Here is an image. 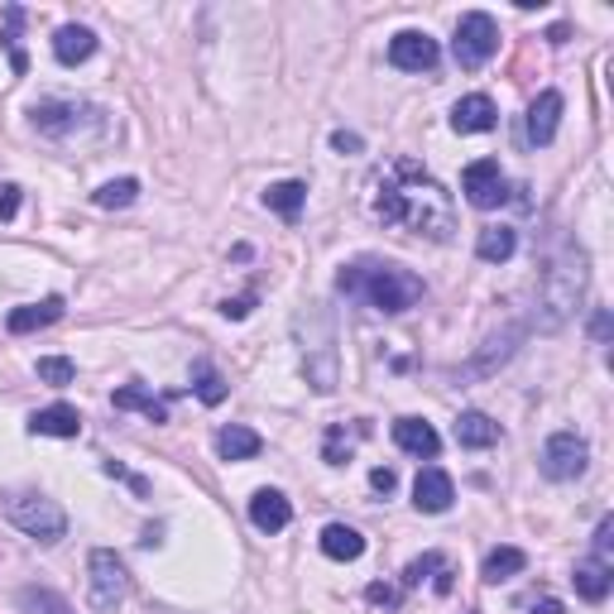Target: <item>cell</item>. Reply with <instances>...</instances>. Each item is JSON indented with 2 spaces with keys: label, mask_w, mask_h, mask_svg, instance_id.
I'll return each instance as SVG.
<instances>
[{
  "label": "cell",
  "mask_w": 614,
  "mask_h": 614,
  "mask_svg": "<svg viewBox=\"0 0 614 614\" xmlns=\"http://www.w3.org/2000/svg\"><path fill=\"white\" fill-rule=\"evenodd\" d=\"M375 217L384 226H404L413 236H427V240H447L456 230V211H452L447 188H442L433 174H423V164L408 159V154H398L389 164V174L379 178Z\"/></svg>",
  "instance_id": "obj_1"
},
{
  "label": "cell",
  "mask_w": 614,
  "mask_h": 614,
  "mask_svg": "<svg viewBox=\"0 0 614 614\" xmlns=\"http://www.w3.org/2000/svg\"><path fill=\"white\" fill-rule=\"evenodd\" d=\"M336 288H341L346 298H360L370 303L375 313H408L413 303L423 298V279L418 274H408L404 265H389V259H356V265H346L336 274Z\"/></svg>",
  "instance_id": "obj_2"
},
{
  "label": "cell",
  "mask_w": 614,
  "mask_h": 614,
  "mask_svg": "<svg viewBox=\"0 0 614 614\" xmlns=\"http://www.w3.org/2000/svg\"><path fill=\"white\" fill-rule=\"evenodd\" d=\"M586 284H591V269H586V255L581 250H562L547 259V269L537 274V298H533V327L537 331H562L572 313L586 298Z\"/></svg>",
  "instance_id": "obj_3"
},
{
  "label": "cell",
  "mask_w": 614,
  "mask_h": 614,
  "mask_svg": "<svg viewBox=\"0 0 614 614\" xmlns=\"http://www.w3.org/2000/svg\"><path fill=\"white\" fill-rule=\"evenodd\" d=\"M294 331L303 341V370H307V384L317 394H331L341 384V356H336V317L327 303H307L298 307L294 317Z\"/></svg>",
  "instance_id": "obj_4"
},
{
  "label": "cell",
  "mask_w": 614,
  "mask_h": 614,
  "mask_svg": "<svg viewBox=\"0 0 614 614\" xmlns=\"http://www.w3.org/2000/svg\"><path fill=\"white\" fill-rule=\"evenodd\" d=\"M130 601V572L111 547H97L87 557V605L91 614H116Z\"/></svg>",
  "instance_id": "obj_5"
},
{
  "label": "cell",
  "mask_w": 614,
  "mask_h": 614,
  "mask_svg": "<svg viewBox=\"0 0 614 614\" xmlns=\"http://www.w3.org/2000/svg\"><path fill=\"white\" fill-rule=\"evenodd\" d=\"M6 518L39 543H63L68 537V514L49 495H6Z\"/></svg>",
  "instance_id": "obj_6"
},
{
  "label": "cell",
  "mask_w": 614,
  "mask_h": 614,
  "mask_svg": "<svg viewBox=\"0 0 614 614\" xmlns=\"http://www.w3.org/2000/svg\"><path fill=\"white\" fill-rule=\"evenodd\" d=\"M499 53V24L489 20L485 10H471V14H460L456 20V39H452V58L466 72L475 68H485L489 58Z\"/></svg>",
  "instance_id": "obj_7"
},
{
  "label": "cell",
  "mask_w": 614,
  "mask_h": 614,
  "mask_svg": "<svg viewBox=\"0 0 614 614\" xmlns=\"http://www.w3.org/2000/svg\"><path fill=\"white\" fill-rule=\"evenodd\" d=\"M537 466H543L547 481H576V475H586L591 466V447H586V437H576V433H552L543 442V456H537Z\"/></svg>",
  "instance_id": "obj_8"
},
{
  "label": "cell",
  "mask_w": 614,
  "mask_h": 614,
  "mask_svg": "<svg viewBox=\"0 0 614 614\" xmlns=\"http://www.w3.org/2000/svg\"><path fill=\"white\" fill-rule=\"evenodd\" d=\"M460 192H466V202L481 207V211H495V207L509 202V182L499 174V159H475L466 174H460Z\"/></svg>",
  "instance_id": "obj_9"
},
{
  "label": "cell",
  "mask_w": 614,
  "mask_h": 614,
  "mask_svg": "<svg viewBox=\"0 0 614 614\" xmlns=\"http://www.w3.org/2000/svg\"><path fill=\"white\" fill-rule=\"evenodd\" d=\"M437 58H442L437 39L423 34V29H404V34L389 39V63H394L398 72H433Z\"/></svg>",
  "instance_id": "obj_10"
},
{
  "label": "cell",
  "mask_w": 614,
  "mask_h": 614,
  "mask_svg": "<svg viewBox=\"0 0 614 614\" xmlns=\"http://www.w3.org/2000/svg\"><path fill=\"white\" fill-rule=\"evenodd\" d=\"M452 499H456L452 475L442 471V466H423V471H418V481H413V504H418L423 514H447V509H452Z\"/></svg>",
  "instance_id": "obj_11"
},
{
  "label": "cell",
  "mask_w": 614,
  "mask_h": 614,
  "mask_svg": "<svg viewBox=\"0 0 614 614\" xmlns=\"http://www.w3.org/2000/svg\"><path fill=\"white\" fill-rule=\"evenodd\" d=\"M87 116H97V111H91V106H82V101H39L34 106V126L43 135H72Z\"/></svg>",
  "instance_id": "obj_12"
},
{
  "label": "cell",
  "mask_w": 614,
  "mask_h": 614,
  "mask_svg": "<svg viewBox=\"0 0 614 614\" xmlns=\"http://www.w3.org/2000/svg\"><path fill=\"white\" fill-rule=\"evenodd\" d=\"M250 524L259 533H284L288 524H294V504H288L284 489H259V495L250 499Z\"/></svg>",
  "instance_id": "obj_13"
},
{
  "label": "cell",
  "mask_w": 614,
  "mask_h": 614,
  "mask_svg": "<svg viewBox=\"0 0 614 614\" xmlns=\"http://www.w3.org/2000/svg\"><path fill=\"white\" fill-rule=\"evenodd\" d=\"M557 126H562V91H543V97L528 106V145L547 149L557 140Z\"/></svg>",
  "instance_id": "obj_14"
},
{
  "label": "cell",
  "mask_w": 614,
  "mask_h": 614,
  "mask_svg": "<svg viewBox=\"0 0 614 614\" xmlns=\"http://www.w3.org/2000/svg\"><path fill=\"white\" fill-rule=\"evenodd\" d=\"M495 126H499V111L489 97H481V91H475V97H460L452 106V130H460V135H485Z\"/></svg>",
  "instance_id": "obj_15"
},
{
  "label": "cell",
  "mask_w": 614,
  "mask_h": 614,
  "mask_svg": "<svg viewBox=\"0 0 614 614\" xmlns=\"http://www.w3.org/2000/svg\"><path fill=\"white\" fill-rule=\"evenodd\" d=\"M394 442H398V447H404L408 456H418V460H433V456L442 452L437 427L423 423V418H398V423H394Z\"/></svg>",
  "instance_id": "obj_16"
},
{
  "label": "cell",
  "mask_w": 614,
  "mask_h": 614,
  "mask_svg": "<svg viewBox=\"0 0 614 614\" xmlns=\"http://www.w3.org/2000/svg\"><path fill=\"white\" fill-rule=\"evenodd\" d=\"M572 586L581 601H591V605H601L605 595L614 591V572H610V562L605 557H586V562H576V572H572Z\"/></svg>",
  "instance_id": "obj_17"
},
{
  "label": "cell",
  "mask_w": 614,
  "mask_h": 614,
  "mask_svg": "<svg viewBox=\"0 0 614 614\" xmlns=\"http://www.w3.org/2000/svg\"><path fill=\"white\" fill-rule=\"evenodd\" d=\"M63 313H68L63 298H43V303L14 307V313L6 317V327H10V336H29V331H39V327H53V321L63 317Z\"/></svg>",
  "instance_id": "obj_18"
},
{
  "label": "cell",
  "mask_w": 614,
  "mask_h": 614,
  "mask_svg": "<svg viewBox=\"0 0 614 614\" xmlns=\"http://www.w3.org/2000/svg\"><path fill=\"white\" fill-rule=\"evenodd\" d=\"M97 53V34H91L87 24H63L53 34V58L63 68H77V63H87V58Z\"/></svg>",
  "instance_id": "obj_19"
},
{
  "label": "cell",
  "mask_w": 614,
  "mask_h": 614,
  "mask_svg": "<svg viewBox=\"0 0 614 614\" xmlns=\"http://www.w3.org/2000/svg\"><path fill=\"white\" fill-rule=\"evenodd\" d=\"M452 433H456L460 447L485 452V447H495V442H499V423L489 418V413H475V408H466V413H460V418H456Z\"/></svg>",
  "instance_id": "obj_20"
},
{
  "label": "cell",
  "mask_w": 614,
  "mask_h": 614,
  "mask_svg": "<svg viewBox=\"0 0 614 614\" xmlns=\"http://www.w3.org/2000/svg\"><path fill=\"white\" fill-rule=\"evenodd\" d=\"M29 433H34V437H77V433H82V413L68 408V404L39 408L34 418H29Z\"/></svg>",
  "instance_id": "obj_21"
},
{
  "label": "cell",
  "mask_w": 614,
  "mask_h": 614,
  "mask_svg": "<svg viewBox=\"0 0 614 614\" xmlns=\"http://www.w3.org/2000/svg\"><path fill=\"white\" fill-rule=\"evenodd\" d=\"M514 250H518L514 226H485L481 240H475V255H481L485 265H504V259H514Z\"/></svg>",
  "instance_id": "obj_22"
},
{
  "label": "cell",
  "mask_w": 614,
  "mask_h": 614,
  "mask_svg": "<svg viewBox=\"0 0 614 614\" xmlns=\"http://www.w3.org/2000/svg\"><path fill=\"white\" fill-rule=\"evenodd\" d=\"M321 552H327L331 562H356V557H365V537L346 524H327L321 528Z\"/></svg>",
  "instance_id": "obj_23"
},
{
  "label": "cell",
  "mask_w": 614,
  "mask_h": 614,
  "mask_svg": "<svg viewBox=\"0 0 614 614\" xmlns=\"http://www.w3.org/2000/svg\"><path fill=\"white\" fill-rule=\"evenodd\" d=\"M259 447H265V437L250 433V427H240V423H230V427H221V433H217L221 460H250V456H259Z\"/></svg>",
  "instance_id": "obj_24"
},
{
  "label": "cell",
  "mask_w": 614,
  "mask_h": 614,
  "mask_svg": "<svg viewBox=\"0 0 614 614\" xmlns=\"http://www.w3.org/2000/svg\"><path fill=\"white\" fill-rule=\"evenodd\" d=\"M303 202H307V182H298V178L269 182V192H265V207H269V211H279L284 221H298Z\"/></svg>",
  "instance_id": "obj_25"
},
{
  "label": "cell",
  "mask_w": 614,
  "mask_h": 614,
  "mask_svg": "<svg viewBox=\"0 0 614 614\" xmlns=\"http://www.w3.org/2000/svg\"><path fill=\"white\" fill-rule=\"evenodd\" d=\"M518 341H524V327H509V331H499L495 341H485L489 350H481V356H475V360L466 365V375H489V370H495V365H504V360L514 356V346H518Z\"/></svg>",
  "instance_id": "obj_26"
},
{
  "label": "cell",
  "mask_w": 614,
  "mask_h": 614,
  "mask_svg": "<svg viewBox=\"0 0 614 614\" xmlns=\"http://www.w3.org/2000/svg\"><path fill=\"white\" fill-rule=\"evenodd\" d=\"M116 408H120V413H145L149 423H168L164 398H154L145 384H126V389H116Z\"/></svg>",
  "instance_id": "obj_27"
},
{
  "label": "cell",
  "mask_w": 614,
  "mask_h": 614,
  "mask_svg": "<svg viewBox=\"0 0 614 614\" xmlns=\"http://www.w3.org/2000/svg\"><path fill=\"white\" fill-rule=\"evenodd\" d=\"M14 605H20V614H77L63 595L49 591V586H24L14 595Z\"/></svg>",
  "instance_id": "obj_28"
},
{
  "label": "cell",
  "mask_w": 614,
  "mask_h": 614,
  "mask_svg": "<svg viewBox=\"0 0 614 614\" xmlns=\"http://www.w3.org/2000/svg\"><path fill=\"white\" fill-rule=\"evenodd\" d=\"M226 389H230V384H226V375H221L211 360H197V365H192V394L202 398L207 408H217L221 398H226Z\"/></svg>",
  "instance_id": "obj_29"
},
{
  "label": "cell",
  "mask_w": 614,
  "mask_h": 614,
  "mask_svg": "<svg viewBox=\"0 0 614 614\" xmlns=\"http://www.w3.org/2000/svg\"><path fill=\"white\" fill-rule=\"evenodd\" d=\"M524 566H528V557H524V552H518V547H495V552H489V557H485V581H489V586H499V581L518 576V572H524Z\"/></svg>",
  "instance_id": "obj_30"
},
{
  "label": "cell",
  "mask_w": 614,
  "mask_h": 614,
  "mask_svg": "<svg viewBox=\"0 0 614 614\" xmlns=\"http://www.w3.org/2000/svg\"><path fill=\"white\" fill-rule=\"evenodd\" d=\"M135 197H140V182L116 178V182H101V188H97V207H130Z\"/></svg>",
  "instance_id": "obj_31"
},
{
  "label": "cell",
  "mask_w": 614,
  "mask_h": 614,
  "mask_svg": "<svg viewBox=\"0 0 614 614\" xmlns=\"http://www.w3.org/2000/svg\"><path fill=\"white\" fill-rule=\"evenodd\" d=\"M6 49H10V68L24 72V49H20V24H24V10L20 6H6Z\"/></svg>",
  "instance_id": "obj_32"
},
{
  "label": "cell",
  "mask_w": 614,
  "mask_h": 614,
  "mask_svg": "<svg viewBox=\"0 0 614 614\" xmlns=\"http://www.w3.org/2000/svg\"><path fill=\"white\" fill-rule=\"evenodd\" d=\"M72 375H77V365L63 360V356H43V360H39V379H43V384H53V389H68Z\"/></svg>",
  "instance_id": "obj_33"
},
{
  "label": "cell",
  "mask_w": 614,
  "mask_h": 614,
  "mask_svg": "<svg viewBox=\"0 0 614 614\" xmlns=\"http://www.w3.org/2000/svg\"><path fill=\"white\" fill-rule=\"evenodd\" d=\"M447 566V557L442 552H427V557H418V562H408V572H404V591H413V586H423L433 572H442Z\"/></svg>",
  "instance_id": "obj_34"
},
{
  "label": "cell",
  "mask_w": 614,
  "mask_h": 614,
  "mask_svg": "<svg viewBox=\"0 0 614 614\" xmlns=\"http://www.w3.org/2000/svg\"><path fill=\"white\" fill-rule=\"evenodd\" d=\"M321 456H327L331 466H346V460H350V437H346V427H331V433H327V452H321Z\"/></svg>",
  "instance_id": "obj_35"
},
{
  "label": "cell",
  "mask_w": 614,
  "mask_h": 614,
  "mask_svg": "<svg viewBox=\"0 0 614 614\" xmlns=\"http://www.w3.org/2000/svg\"><path fill=\"white\" fill-rule=\"evenodd\" d=\"M370 489H375V495H394V471L389 466H375L370 471Z\"/></svg>",
  "instance_id": "obj_36"
},
{
  "label": "cell",
  "mask_w": 614,
  "mask_h": 614,
  "mask_svg": "<svg viewBox=\"0 0 614 614\" xmlns=\"http://www.w3.org/2000/svg\"><path fill=\"white\" fill-rule=\"evenodd\" d=\"M614 547V518H601V528H595V557H605Z\"/></svg>",
  "instance_id": "obj_37"
},
{
  "label": "cell",
  "mask_w": 614,
  "mask_h": 614,
  "mask_svg": "<svg viewBox=\"0 0 614 614\" xmlns=\"http://www.w3.org/2000/svg\"><path fill=\"white\" fill-rule=\"evenodd\" d=\"M365 601H370V605H398V591L384 586V581H375V586L365 591Z\"/></svg>",
  "instance_id": "obj_38"
},
{
  "label": "cell",
  "mask_w": 614,
  "mask_h": 614,
  "mask_svg": "<svg viewBox=\"0 0 614 614\" xmlns=\"http://www.w3.org/2000/svg\"><path fill=\"white\" fill-rule=\"evenodd\" d=\"M20 211V188H0V221H10Z\"/></svg>",
  "instance_id": "obj_39"
},
{
  "label": "cell",
  "mask_w": 614,
  "mask_h": 614,
  "mask_svg": "<svg viewBox=\"0 0 614 614\" xmlns=\"http://www.w3.org/2000/svg\"><path fill=\"white\" fill-rule=\"evenodd\" d=\"M250 303H255V294H245V298H230V303H221V313L240 321V317H250Z\"/></svg>",
  "instance_id": "obj_40"
},
{
  "label": "cell",
  "mask_w": 614,
  "mask_h": 614,
  "mask_svg": "<svg viewBox=\"0 0 614 614\" xmlns=\"http://www.w3.org/2000/svg\"><path fill=\"white\" fill-rule=\"evenodd\" d=\"M331 149H341V154H356V149H360V135H350V130H336V135H331Z\"/></svg>",
  "instance_id": "obj_41"
},
{
  "label": "cell",
  "mask_w": 614,
  "mask_h": 614,
  "mask_svg": "<svg viewBox=\"0 0 614 614\" xmlns=\"http://www.w3.org/2000/svg\"><path fill=\"white\" fill-rule=\"evenodd\" d=\"M591 331H595V341H610V313H595Z\"/></svg>",
  "instance_id": "obj_42"
},
{
  "label": "cell",
  "mask_w": 614,
  "mask_h": 614,
  "mask_svg": "<svg viewBox=\"0 0 614 614\" xmlns=\"http://www.w3.org/2000/svg\"><path fill=\"white\" fill-rule=\"evenodd\" d=\"M533 614H562V605H557V601H547V595H543V601H533Z\"/></svg>",
  "instance_id": "obj_43"
}]
</instances>
